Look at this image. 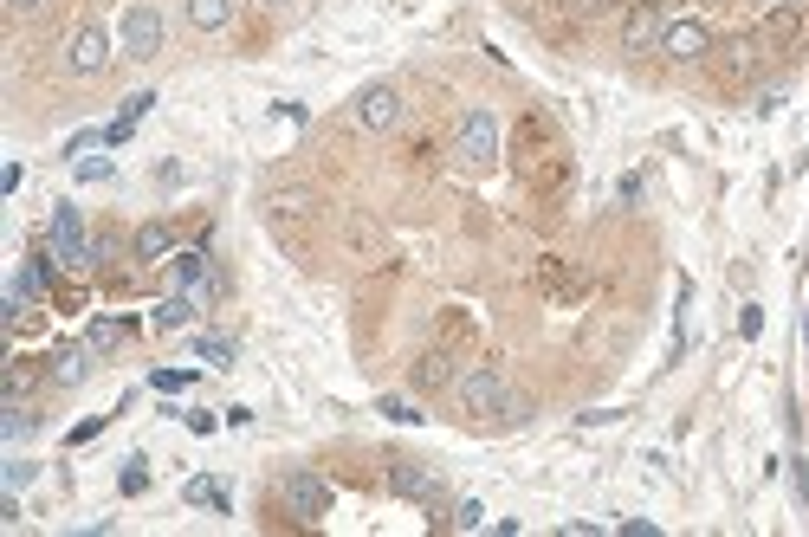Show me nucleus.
<instances>
[{"label": "nucleus", "mask_w": 809, "mask_h": 537, "mask_svg": "<svg viewBox=\"0 0 809 537\" xmlns=\"http://www.w3.org/2000/svg\"><path fill=\"white\" fill-rule=\"evenodd\" d=\"M227 20H233V0H188V26L195 33H221Z\"/></svg>", "instance_id": "2eb2a0df"}, {"label": "nucleus", "mask_w": 809, "mask_h": 537, "mask_svg": "<svg viewBox=\"0 0 809 537\" xmlns=\"http://www.w3.org/2000/svg\"><path fill=\"white\" fill-rule=\"evenodd\" d=\"M52 259H65V266H91V259H98V240L85 233V214H78L72 201L52 208Z\"/></svg>", "instance_id": "7ed1b4c3"}, {"label": "nucleus", "mask_w": 809, "mask_h": 537, "mask_svg": "<svg viewBox=\"0 0 809 537\" xmlns=\"http://www.w3.org/2000/svg\"><path fill=\"white\" fill-rule=\"evenodd\" d=\"M85 376H91V343H65V350L52 356V382H59V389H78Z\"/></svg>", "instance_id": "f8f14e48"}, {"label": "nucleus", "mask_w": 809, "mask_h": 537, "mask_svg": "<svg viewBox=\"0 0 809 537\" xmlns=\"http://www.w3.org/2000/svg\"><path fill=\"white\" fill-rule=\"evenodd\" d=\"M169 272H175V285H182L188 298H201V305H208V246H188V253H175Z\"/></svg>", "instance_id": "9b49d317"}, {"label": "nucleus", "mask_w": 809, "mask_h": 537, "mask_svg": "<svg viewBox=\"0 0 809 537\" xmlns=\"http://www.w3.org/2000/svg\"><path fill=\"white\" fill-rule=\"evenodd\" d=\"M7 7H20V13H33V7H46V0H7Z\"/></svg>", "instance_id": "c756f323"}, {"label": "nucleus", "mask_w": 809, "mask_h": 537, "mask_svg": "<svg viewBox=\"0 0 809 537\" xmlns=\"http://www.w3.org/2000/svg\"><path fill=\"white\" fill-rule=\"evenodd\" d=\"M149 382H156L162 395H175V389H188V369H156V376H149Z\"/></svg>", "instance_id": "b1692460"}, {"label": "nucleus", "mask_w": 809, "mask_h": 537, "mask_svg": "<svg viewBox=\"0 0 809 537\" xmlns=\"http://www.w3.org/2000/svg\"><path fill=\"white\" fill-rule=\"evenodd\" d=\"M33 473H39L33 460H7V486H26V479H33Z\"/></svg>", "instance_id": "a878e982"}, {"label": "nucleus", "mask_w": 809, "mask_h": 537, "mask_svg": "<svg viewBox=\"0 0 809 537\" xmlns=\"http://www.w3.org/2000/svg\"><path fill=\"white\" fill-rule=\"evenodd\" d=\"M130 253H136V259H149V266H156V259H169V253H175V233L162 227V220H149V227H136Z\"/></svg>", "instance_id": "ddd939ff"}, {"label": "nucleus", "mask_w": 809, "mask_h": 537, "mask_svg": "<svg viewBox=\"0 0 809 537\" xmlns=\"http://www.w3.org/2000/svg\"><path fill=\"white\" fill-rule=\"evenodd\" d=\"M279 499H285V512L305 518V525L331 512V486H324L318 473H285V479H279Z\"/></svg>", "instance_id": "39448f33"}, {"label": "nucleus", "mask_w": 809, "mask_h": 537, "mask_svg": "<svg viewBox=\"0 0 809 537\" xmlns=\"http://www.w3.org/2000/svg\"><path fill=\"white\" fill-rule=\"evenodd\" d=\"M382 415H389V421H421L415 402H402V395H382Z\"/></svg>", "instance_id": "5701e85b"}, {"label": "nucleus", "mask_w": 809, "mask_h": 537, "mask_svg": "<svg viewBox=\"0 0 809 537\" xmlns=\"http://www.w3.org/2000/svg\"><path fill=\"white\" fill-rule=\"evenodd\" d=\"M454 402L466 408V415H525V402L505 389L499 369H466V376L454 382Z\"/></svg>", "instance_id": "f257e3e1"}, {"label": "nucleus", "mask_w": 809, "mask_h": 537, "mask_svg": "<svg viewBox=\"0 0 809 537\" xmlns=\"http://www.w3.org/2000/svg\"><path fill=\"white\" fill-rule=\"evenodd\" d=\"M0 434H7V440H20V434H33V408H20V402H7V408H0Z\"/></svg>", "instance_id": "f3484780"}, {"label": "nucleus", "mask_w": 809, "mask_h": 537, "mask_svg": "<svg viewBox=\"0 0 809 537\" xmlns=\"http://www.w3.org/2000/svg\"><path fill=\"white\" fill-rule=\"evenodd\" d=\"M78 182H111V156H85L78 162Z\"/></svg>", "instance_id": "4be33fe9"}, {"label": "nucleus", "mask_w": 809, "mask_h": 537, "mask_svg": "<svg viewBox=\"0 0 809 537\" xmlns=\"http://www.w3.org/2000/svg\"><path fill=\"white\" fill-rule=\"evenodd\" d=\"M389 486L402 492V499H415V505H441V479H434L421 460H395L389 466Z\"/></svg>", "instance_id": "9d476101"}, {"label": "nucleus", "mask_w": 809, "mask_h": 537, "mask_svg": "<svg viewBox=\"0 0 809 537\" xmlns=\"http://www.w3.org/2000/svg\"><path fill=\"white\" fill-rule=\"evenodd\" d=\"M188 505H227V492L214 479H188Z\"/></svg>", "instance_id": "412c9836"}, {"label": "nucleus", "mask_w": 809, "mask_h": 537, "mask_svg": "<svg viewBox=\"0 0 809 537\" xmlns=\"http://www.w3.org/2000/svg\"><path fill=\"white\" fill-rule=\"evenodd\" d=\"M39 292H46V266H20L13 272V311H26V305H39Z\"/></svg>", "instance_id": "dca6fc26"}, {"label": "nucleus", "mask_w": 809, "mask_h": 537, "mask_svg": "<svg viewBox=\"0 0 809 537\" xmlns=\"http://www.w3.org/2000/svg\"><path fill=\"white\" fill-rule=\"evenodd\" d=\"M667 20H674L667 7H654V0H641V7H635V13L622 20V46H628V52H661V33H667Z\"/></svg>", "instance_id": "6e6552de"}, {"label": "nucleus", "mask_w": 809, "mask_h": 537, "mask_svg": "<svg viewBox=\"0 0 809 537\" xmlns=\"http://www.w3.org/2000/svg\"><path fill=\"white\" fill-rule=\"evenodd\" d=\"M454 156L466 162V169H486L492 156H499V117H492L486 104H473L460 117V130H454Z\"/></svg>", "instance_id": "f03ea898"}, {"label": "nucleus", "mask_w": 809, "mask_h": 537, "mask_svg": "<svg viewBox=\"0 0 809 537\" xmlns=\"http://www.w3.org/2000/svg\"><path fill=\"white\" fill-rule=\"evenodd\" d=\"M85 343H91V350H117V343H123V318H98Z\"/></svg>", "instance_id": "6ab92c4d"}, {"label": "nucleus", "mask_w": 809, "mask_h": 537, "mask_svg": "<svg viewBox=\"0 0 809 537\" xmlns=\"http://www.w3.org/2000/svg\"><path fill=\"white\" fill-rule=\"evenodd\" d=\"M195 356H201V363H214V369H227L233 363V343L227 337H195Z\"/></svg>", "instance_id": "a211bd4d"}, {"label": "nucleus", "mask_w": 809, "mask_h": 537, "mask_svg": "<svg viewBox=\"0 0 809 537\" xmlns=\"http://www.w3.org/2000/svg\"><path fill=\"white\" fill-rule=\"evenodd\" d=\"M661 52H667V59H706V52H712V26L706 20H667Z\"/></svg>", "instance_id": "1a4fd4ad"}, {"label": "nucleus", "mask_w": 809, "mask_h": 537, "mask_svg": "<svg viewBox=\"0 0 809 537\" xmlns=\"http://www.w3.org/2000/svg\"><path fill=\"white\" fill-rule=\"evenodd\" d=\"M570 7H577V13H602V7H609V0H570Z\"/></svg>", "instance_id": "c85d7f7f"}, {"label": "nucleus", "mask_w": 809, "mask_h": 537, "mask_svg": "<svg viewBox=\"0 0 809 537\" xmlns=\"http://www.w3.org/2000/svg\"><path fill=\"white\" fill-rule=\"evenodd\" d=\"M266 7H279V0H266Z\"/></svg>", "instance_id": "7c9ffc66"}, {"label": "nucleus", "mask_w": 809, "mask_h": 537, "mask_svg": "<svg viewBox=\"0 0 809 537\" xmlns=\"http://www.w3.org/2000/svg\"><path fill=\"white\" fill-rule=\"evenodd\" d=\"M123 52H130V59H156L162 52V13L149 7V0H136V7L123 13Z\"/></svg>", "instance_id": "0eeeda50"}, {"label": "nucleus", "mask_w": 809, "mask_h": 537, "mask_svg": "<svg viewBox=\"0 0 809 537\" xmlns=\"http://www.w3.org/2000/svg\"><path fill=\"white\" fill-rule=\"evenodd\" d=\"M104 65H111V33H104V26H78L72 46H65V72H72V78H98Z\"/></svg>", "instance_id": "423d86ee"}, {"label": "nucleus", "mask_w": 809, "mask_h": 537, "mask_svg": "<svg viewBox=\"0 0 809 537\" xmlns=\"http://www.w3.org/2000/svg\"><path fill=\"white\" fill-rule=\"evenodd\" d=\"M350 117H356V130H369V136H389L395 123H402V91H395V85H369V91H356Z\"/></svg>", "instance_id": "20e7f679"}, {"label": "nucleus", "mask_w": 809, "mask_h": 537, "mask_svg": "<svg viewBox=\"0 0 809 537\" xmlns=\"http://www.w3.org/2000/svg\"><path fill=\"white\" fill-rule=\"evenodd\" d=\"M415 382H421V389H441V382H447V356H421V363H415Z\"/></svg>", "instance_id": "aec40b11"}, {"label": "nucleus", "mask_w": 809, "mask_h": 537, "mask_svg": "<svg viewBox=\"0 0 809 537\" xmlns=\"http://www.w3.org/2000/svg\"><path fill=\"white\" fill-rule=\"evenodd\" d=\"M195 311H201V298H188V292L162 298V305H156V330H188V324H195Z\"/></svg>", "instance_id": "4468645a"}, {"label": "nucleus", "mask_w": 809, "mask_h": 537, "mask_svg": "<svg viewBox=\"0 0 809 537\" xmlns=\"http://www.w3.org/2000/svg\"><path fill=\"white\" fill-rule=\"evenodd\" d=\"M149 486V473H143V460H130V473H123V492H143Z\"/></svg>", "instance_id": "bb28decb"}, {"label": "nucleus", "mask_w": 809, "mask_h": 537, "mask_svg": "<svg viewBox=\"0 0 809 537\" xmlns=\"http://www.w3.org/2000/svg\"><path fill=\"white\" fill-rule=\"evenodd\" d=\"M149 104H156V98H149V91H136V98H130V104H123V123H136V117H143V110H149Z\"/></svg>", "instance_id": "cd10ccee"}, {"label": "nucleus", "mask_w": 809, "mask_h": 537, "mask_svg": "<svg viewBox=\"0 0 809 537\" xmlns=\"http://www.w3.org/2000/svg\"><path fill=\"white\" fill-rule=\"evenodd\" d=\"M454 525H460V531H479V525H486V512H479V505H473V499H466V505H460V512H454Z\"/></svg>", "instance_id": "393cba45"}]
</instances>
